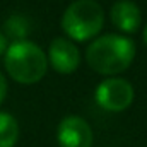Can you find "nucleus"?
<instances>
[{"label": "nucleus", "instance_id": "f257e3e1", "mask_svg": "<svg viewBox=\"0 0 147 147\" xmlns=\"http://www.w3.org/2000/svg\"><path fill=\"white\" fill-rule=\"evenodd\" d=\"M134 58V41L120 34H105L96 38L86 50L87 65L101 75H116L127 70Z\"/></svg>", "mask_w": 147, "mask_h": 147}, {"label": "nucleus", "instance_id": "f03ea898", "mask_svg": "<svg viewBox=\"0 0 147 147\" xmlns=\"http://www.w3.org/2000/svg\"><path fill=\"white\" fill-rule=\"evenodd\" d=\"M5 70L19 84H36L48 69L45 51L31 41H14L5 51Z\"/></svg>", "mask_w": 147, "mask_h": 147}, {"label": "nucleus", "instance_id": "7ed1b4c3", "mask_svg": "<svg viewBox=\"0 0 147 147\" xmlns=\"http://www.w3.org/2000/svg\"><path fill=\"white\" fill-rule=\"evenodd\" d=\"M105 24V10L96 0H75L62 16V29L75 41L94 38Z\"/></svg>", "mask_w": 147, "mask_h": 147}, {"label": "nucleus", "instance_id": "20e7f679", "mask_svg": "<svg viewBox=\"0 0 147 147\" xmlns=\"http://www.w3.org/2000/svg\"><path fill=\"white\" fill-rule=\"evenodd\" d=\"M135 91L132 84L120 77H110L103 80L96 89V103L106 111L118 113L127 110L134 101Z\"/></svg>", "mask_w": 147, "mask_h": 147}, {"label": "nucleus", "instance_id": "39448f33", "mask_svg": "<svg viewBox=\"0 0 147 147\" xmlns=\"http://www.w3.org/2000/svg\"><path fill=\"white\" fill-rule=\"evenodd\" d=\"M92 130L89 123L80 116H65L57 128V140L60 147H91Z\"/></svg>", "mask_w": 147, "mask_h": 147}, {"label": "nucleus", "instance_id": "423d86ee", "mask_svg": "<svg viewBox=\"0 0 147 147\" xmlns=\"http://www.w3.org/2000/svg\"><path fill=\"white\" fill-rule=\"evenodd\" d=\"M48 63L58 74H72L79 69L80 53L67 38H55L48 48Z\"/></svg>", "mask_w": 147, "mask_h": 147}, {"label": "nucleus", "instance_id": "0eeeda50", "mask_svg": "<svg viewBox=\"0 0 147 147\" xmlns=\"http://www.w3.org/2000/svg\"><path fill=\"white\" fill-rule=\"evenodd\" d=\"M111 22L113 26L127 34H132L139 29L140 22H142V14L139 5H135L130 0H118L113 3L111 7Z\"/></svg>", "mask_w": 147, "mask_h": 147}, {"label": "nucleus", "instance_id": "6e6552de", "mask_svg": "<svg viewBox=\"0 0 147 147\" xmlns=\"http://www.w3.org/2000/svg\"><path fill=\"white\" fill-rule=\"evenodd\" d=\"M19 139L17 120L5 111H0V147H14Z\"/></svg>", "mask_w": 147, "mask_h": 147}, {"label": "nucleus", "instance_id": "1a4fd4ad", "mask_svg": "<svg viewBox=\"0 0 147 147\" xmlns=\"http://www.w3.org/2000/svg\"><path fill=\"white\" fill-rule=\"evenodd\" d=\"M5 31L10 38H14L16 41H22L24 36L28 34V22L24 17L21 16H14L7 21L5 24Z\"/></svg>", "mask_w": 147, "mask_h": 147}, {"label": "nucleus", "instance_id": "9d476101", "mask_svg": "<svg viewBox=\"0 0 147 147\" xmlns=\"http://www.w3.org/2000/svg\"><path fill=\"white\" fill-rule=\"evenodd\" d=\"M5 96H7V80H5L3 74L0 72V105L5 99Z\"/></svg>", "mask_w": 147, "mask_h": 147}, {"label": "nucleus", "instance_id": "9b49d317", "mask_svg": "<svg viewBox=\"0 0 147 147\" xmlns=\"http://www.w3.org/2000/svg\"><path fill=\"white\" fill-rule=\"evenodd\" d=\"M7 48H9V46H7V39H5V36H2V34H0V55H2V53H5V51H7Z\"/></svg>", "mask_w": 147, "mask_h": 147}, {"label": "nucleus", "instance_id": "f8f14e48", "mask_svg": "<svg viewBox=\"0 0 147 147\" xmlns=\"http://www.w3.org/2000/svg\"><path fill=\"white\" fill-rule=\"evenodd\" d=\"M144 43H146V46H147V26L144 28Z\"/></svg>", "mask_w": 147, "mask_h": 147}]
</instances>
